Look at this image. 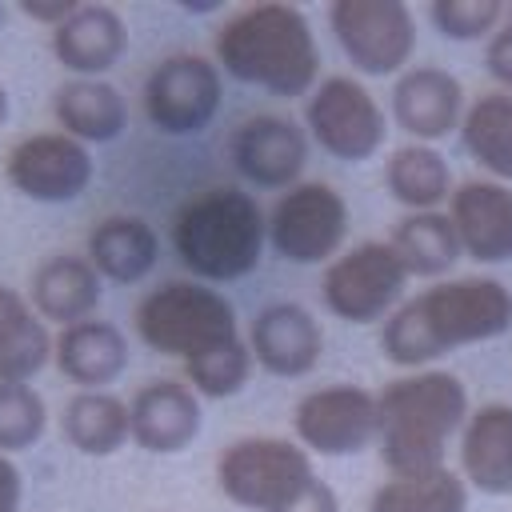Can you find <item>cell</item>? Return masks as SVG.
I'll use <instances>...</instances> for the list:
<instances>
[{
  "label": "cell",
  "mask_w": 512,
  "mask_h": 512,
  "mask_svg": "<svg viewBox=\"0 0 512 512\" xmlns=\"http://www.w3.org/2000/svg\"><path fill=\"white\" fill-rule=\"evenodd\" d=\"M448 220L456 228L460 252L476 264L512 260V188L500 180H464L448 196Z\"/></svg>",
  "instance_id": "cell-16"
},
{
  "label": "cell",
  "mask_w": 512,
  "mask_h": 512,
  "mask_svg": "<svg viewBox=\"0 0 512 512\" xmlns=\"http://www.w3.org/2000/svg\"><path fill=\"white\" fill-rule=\"evenodd\" d=\"M200 396L184 380H148L128 400V428L136 448L176 456L200 436Z\"/></svg>",
  "instance_id": "cell-17"
},
{
  "label": "cell",
  "mask_w": 512,
  "mask_h": 512,
  "mask_svg": "<svg viewBox=\"0 0 512 512\" xmlns=\"http://www.w3.org/2000/svg\"><path fill=\"white\" fill-rule=\"evenodd\" d=\"M248 352L252 364H260L268 376L296 380L308 376L324 356V328L304 304H268L256 312L248 328Z\"/></svg>",
  "instance_id": "cell-15"
},
{
  "label": "cell",
  "mask_w": 512,
  "mask_h": 512,
  "mask_svg": "<svg viewBox=\"0 0 512 512\" xmlns=\"http://www.w3.org/2000/svg\"><path fill=\"white\" fill-rule=\"evenodd\" d=\"M52 360L64 380L80 384V392H104L128 368V336L112 320H80L56 332Z\"/></svg>",
  "instance_id": "cell-20"
},
{
  "label": "cell",
  "mask_w": 512,
  "mask_h": 512,
  "mask_svg": "<svg viewBox=\"0 0 512 512\" xmlns=\"http://www.w3.org/2000/svg\"><path fill=\"white\" fill-rule=\"evenodd\" d=\"M460 140L488 180L512 188V92H484L472 100L460 120Z\"/></svg>",
  "instance_id": "cell-28"
},
{
  "label": "cell",
  "mask_w": 512,
  "mask_h": 512,
  "mask_svg": "<svg viewBox=\"0 0 512 512\" xmlns=\"http://www.w3.org/2000/svg\"><path fill=\"white\" fill-rule=\"evenodd\" d=\"M460 476L484 496H512V404H480L460 428Z\"/></svg>",
  "instance_id": "cell-22"
},
{
  "label": "cell",
  "mask_w": 512,
  "mask_h": 512,
  "mask_svg": "<svg viewBox=\"0 0 512 512\" xmlns=\"http://www.w3.org/2000/svg\"><path fill=\"white\" fill-rule=\"evenodd\" d=\"M136 336L180 364H196L204 356H216L224 348L244 344L232 300L200 280H164L160 288L144 292V300L132 312Z\"/></svg>",
  "instance_id": "cell-5"
},
{
  "label": "cell",
  "mask_w": 512,
  "mask_h": 512,
  "mask_svg": "<svg viewBox=\"0 0 512 512\" xmlns=\"http://www.w3.org/2000/svg\"><path fill=\"white\" fill-rule=\"evenodd\" d=\"M468 420V388L444 368H420L376 392V444L388 476L444 468L448 440Z\"/></svg>",
  "instance_id": "cell-3"
},
{
  "label": "cell",
  "mask_w": 512,
  "mask_h": 512,
  "mask_svg": "<svg viewBox=\"0 0 512 512\" xmlns=\"http://www.w3.org/2000/svg\"><path fill=\"white\" fill-rule=\"evenodd\" d=\"M504 20H508V24H512V8H508V16H504Z\"/></svg>",
  "instance_id": "cell-39"
},
{
  "label": "cell",
  "mask_w": 512,
  "mask_h": 512,
  "mask_svg": "<svg viewBox=\"0 0 512 512\" xmlns=\"http://www.w3.org/2000/svg\"><path fill=\"white\" fill-rule=\"evenodd\" d=\"M172 248L200 284H232L260 268L268 216L252 192L212 184L192 192L172 216Z\"/></svg>",
  "instance_id": "cell-4"
},
{
  "label": "cell",
  "mask_w": 512,
  "mask_h": 512,
  "mask_svg": "<svg viewBox=\"0 0 512 512\" xmlns=\"http://www.w3.org/2000/svg\"><path fill=\"white\" fill-rule=\"evenodd\" d=\"M48 428V404L32 384H0V456L32 448Z\"/></svg>",
  "instance_id": "cell-31"
},
{
  "label": "cell",
  "mask_w": 512,
  "mask_h": 512,
  "mask_svg": "<svg viewBox=\"0 0 512 512\" xmlns=\"http://www.w3.org/2000/svg\"><path fill=\"white\" fill-rule=\"evenodd\" d=\"M52 360L48 324L28 296L0 284V384H28Z\"/></svg>",
  "instance_id": "cell-25"
},
{
  "label": "cell",
  "mask_w": 512,
  "mask_h": 512,
  "mask_svg": "<svg viewBox=\"0 0 512 512\" xmlns=\"http://www.w3.org/2000/svg\"><path fill=\"white\" fill-rule=\"evenodd\" d=\"M308 136L344 164H364L384 148L388 120L380 100L356 76H324L304 100Z\"/></svg>",
  "instance_id": "cell-9"
},
{
  "label": "cell",
  "mask_w": 512,
  "mask_h": 512,
  "mask_svg": "<svg viewBox=\"0 0 512 512\" xmlns=\"http://www.w3.org/2000/svg\"><path fill=\"white\" fill-rule=\"evenodd\" d=\"M280 512H340V496H336V488L332 484H324L320 476L288 504V508H280Z\"/></svg>",
  "instance_id": "cell-35"
},
{
  "label": "cell",
  "mask_w": 512,
  "mask_h": 512,
  "mask_svg": "<svg viewBox=\"0 0 512 512\" xmlns=\"http://www.w3.org/2000/svg\"><path fill=\"white\" fill-rule=\"evenodd\" d=\"M384 184L408 212H436L452 196V168L432 144H404L388 156Z\"/></svg>",
  "instance_id": "cell-29"
},
{
  "label": "cell",
  "mask_w": 512,
  "mask_h": 512,
  "mask_svg": "<svg viewBox=\"0 0 512 512\" xmlns=\"http://www.w3.org/2000/svg\"><path fill=\"white\" fill-rule=\"evenodd\" d=\"M100 296H104L100 272L88 264V256H76V252L44 256L28 284V304L36 308V316L60 328L92 320L100 308Z\"/></svg>",
  "instance_id": "cell-19"
},
{
  "label": "cell",
  "mask_w": 512,
  "mask_h": 512,
  "mask_svg": "<svg viewBox=\"0 0 512 512\" xmlns=\"http://www.w3.org/2000/svg\"><path fill=\"white\" fill-rule=\"evenodd\" d=\"M388 244L400 256L404 272L408 276H420V280L448 276L456 268V260L464 256L448 212H408V216H400L392 224Z\"/></svg>",
  "instance_id": "cell-26"
},
{
  "label": "cell",
  "mask_w": 512,
  "mask_h": 512,
  "mask_svg": "<svg viewBox=\"0 0 512 512\" xmlns=\"http://www.w3.org/2000/svg\"><path fill=\"white\" fill-rule=\"evenodd\" d=\"M76 8H80V0H20V12L48 28H60Z\"/></svg>",
  "instance_id": "cell-36"
},
{
  "label": "cell",
  "mask_w": 512,
  "mask_h": 512,
  "mask_svg": "<svg viewBox=\"0 0 512 512\" xmlns=\"http://www.w3.org/2000/svg\"><path fill=\"white\" fill-rule=\"evenodd\" d=\"M52 116L64 136L80 144H108L128 124V104L108 80H68L52 96Z\"/></svg>",
  "instance_id": "cell-24"
},
{
  "label": "cell",
  "mask_w": 512,
  "mask_h": 512,
  "mask_svg": "<svg viewBox=\"0 0 512 512\" xmlns=\"http://www.w3.org/2000/svg\"><path fill=\"white\" fill-rule=\"evenodd\" d=\"M292 432L308 456H356L376 444V392L360 384L312 388L292 408Z\"/></svg>",
  "instance_id": "cell-12"
},
{
  "label": "cell",
  "mask_w": 512,
  "mask_h": 512,
  "mask_svg": "<svg viewBox=\"0 0 512 512\" xmlns=\"http://www.w3.org/2000/svg\"><path fill=\"white\" fill-rule=\"evenodd\" d=\"M4 120H8V88L0 84V128H4Z\"/></svg>",
  "instance_id": "cell-38"
},
{
  "label": "cell",
  "mask_w": 512,
  "mask_h": 512,
  "mask_svg": "<svg viewBox=\"0 0 512 512\" xmlns=\"http://www.w3.org/2000/svg\"><path fill=\"white\" fill-rule=\"evenodd\" d=\"M20 496H24L20 468L8 456H0V512H20Z\"/></svg>",
  "instance_id": "cell-37"
},
{
  "label": "cell",
  "mask_w": 512,
  "mask_h": 512,
  "mask_svg": "<svg viewBox=\"0 0 512 512\" xmlns=\"http://www.w3.org/2000/svg\"><path fill=\"white\" fill-rule=\"evenodd\" d=\"M224 96V76L216 60L196 56V52H172L164 56L140 88V104L148 124L160 136H196L204 132Z\"/></svg>",
  "instance_id": "cell-10"
},
{
  "label": "cell",
  "mask_w": 512,
  "mask_h": 512,
  "mask_svg": "<svg viewBox=\"0 0 512 512\" xmlns=\"http://www.w3.org/2000/svg\"><path fill=\"white\" fill-rule=\"evenodd\" d=\"M312 480V456L280 436H244L216 456V484L224 500L248 512H280Z\"/></svg>",
  "instance_id": "cell-6"
},
{
  "label": "cell",
  "mask_w": 512,
  "mask_h": 512,
  "mask_svg": "<svg viewBox=\"0 0 512 512\" xmlns=\"http://www.w3.org/2000/svg\"><path fill=\"white\" fill-rule=\"evenodd\" d=\"M60 432L80 456H112L132 440L128 404L112 392H76L64 404Z\"/></svg>",
  "instance_id": "cell-27"
},
{
  "label": "cell",
  "mask_w": 512,
  "mask_h": 512,
  "mask_svg": "<svg viewBox=\"0 0 512 512\" xmlns=\"http://www.w3.org/2000/svg\"><path fill=\"white\" fill-rule=\"evenodd\" d=\"M252 376V352H248V340L236 344V348H224L216 356H204L196 364H184V384L196 392V396H212V400H224V396H236Z\"/></svg>",
  "instance_id": "cell-32"
},
{
  "label": "cell",
  "mask_w": 512,
  "mask_h": 512,
  "mask_svg": "<svg viewBox=\"0 0 512 512\" xmlns=\"http://www.w3.org/2000/svg\"><path fill=\"white\" fill-rule=\"evenodd\" d=\"M348 236V200L324 180H300L268 212V248L288 264H332Z\"/></svg>",
  "instance_id": "cell-7"
},
{
  "label": "cell",
  "mask_w": 512,
  "mask_h": 512,
  "mask_svg": "<svg viewBox=\"0 0 512 512\" xmlns=\"http://www.w3.org/2000/svg\"><path fill=\"white\" fill-rule=\"evenodd\" d=\"M128 52V24L112 4H80L52 28V56L80 80H100Z\"/></svg>",
  "instance_id": "cell-21"
},
{
  "label": "cell",
  "mask_w": 512,
  "mask_h": 512,
  "mask_svg": "<svg viewBox=\"0 0 512 512\" xmlns=\"http://www.w3.org/2000/svg\"><path fill=\"white\" fill-rule=\"evenodd\" d=\"M484 68L488 76L500 84V92H512V24L504 20V28H496L484 44Z\"/></svg>",
  "instance_id": "cell-34"
},
{
  "label": "cell",
  "mask_w": 512,
  "mask_h": 512,
  "mask_svg": "<svg viewBox=\"0 0 512 512\" xmlns=\"http://www.w3.org/2000/svg\"><path fill=\"white\" fill-rule=\"evenodd\" d=\"M368 512H468V484L448 464L420 476H388L372 492Z\"/></svg>",
  "instance_id": "cell-30"
},
{
  "label": "cell",
  "mask_w": 512,
  "mask_h": 512,
  "mask_svg": "<svg viewBox=\"0 0 512 512\" xmlns=\"http://www.w3.org/2000/svg\"><path fill=\"white\" fill-rule=\"evenodd\" d=\"M84 256L100 272V280L140 284L156 268V260H160V236H156V228L144 216L116 212V216H104L88 232Z\"/></svg>",
  "instance_id": "cell-23"
},
{
  "label": "cell",
  "mask_w": 512,
  "mask_h": 512,
  "mask_svg": "<svg viewBox=\"0 0 512 512\" xmlns=\"http://www.w3.org/2000/svg\"><path fill=\"white\" fill-rule=\"evenodd\" d=\"M432 24L448 40H484L496 32V24L508 16L500 0H436L428 8Z\"/></svg>",
  "instance_id": "cell-33"
},
{
  "label": "cell",
  "mask_w": 512,
  "mask_h": 512,
  "mask_svg": "<svg viewBox=\"0 0 512 512\" xmlns=\"http://www.w3.org/2000/svg\"><path fill=\"white\" fill-rule=\"evenodd\" d=\"M512 328V288L496 276L436 280L404 300L380 332V352L400 368H424L456 348L496 340Z\"/></svg>",
  "instance_id": "cell-1"
},
{
  "label": "cell",
  "mask_w": 512,
  "mask_h": 512,
  "mask_svg": "<svg viewBox=\"0 0 512 512\" xmlns=\"http://www.w3.org/2000/svg\"><path fill=\"white\" fill-rule=\"evenodd\" d=\"M228 160L240 180L288 192L292 184H300V172L308 164V132L276 112L244 116L228 136Z\"/></svg>",
  "instance_id": "cell-14"
},
{
  "label": "cell",
  "mask_w": 512,
  "mask_h": 512,
  "mask_svg": "<svg viewBox=\"0 0 512 512\" xmlns=\"http://www.w3.org/2000/svg\"><path fill=\"white\" fill-rule=\"evenodd\" d=\"M392 116L408 136H416V144L444 140L464 120V88L448 68H404L392 84Z\"/></svg>",
  "instance_id": "cell-18"
},
{
  "label": "cell",
  "mask_w": 512,
  "mask_h": 512,
  "mask_svg": "<svg viewBox=\"0 0 512 512\" xmlns=\"http://www.w3.org/2000/svg\"><path fill=\"white\" fill-rule=\"evenodd\" d=\"M212 60L224 76L272 96H308L320 84V48L296 4H248L212 36Z\"/></svg>",
  "instance_id": "cell-2"
},
{
  "label": "cell",
  "mask_w": 512,
  "mask_h": 512,
  "mask_svg": "<svg viewBox=\"0 0 512 512\" xmlns=\"http://www.w3.org/2000/svg\"><path fill=\"white\" fill-rule=\"evenodd\" d=\"M328 24L360 76H400L416 52V20L404 0H336Z\"/></svg>",
  "instance_id": "cell-11"
},
{
  "label": "cell",
  "mask_w": 512,
  "mask_h": 512,
  "mask_svg": "<svg viewBox=\"0 0 512 512\" xmlns=\"http://www.w3.org/2000/svg\"><path fill=\"white\" fill-rule=\"evenodd\" d=\"M408 272L388 240H364L324 264V308L344 324H376L400 308Z\"/></svg>",
  "instance_id": "cell-8"
},
{
  "label": "cell",
  "mask_w": 512,
  "mask_h": 512,
  "mask_svg": "<svg viewBox=\"0 0 512 512\" xmlns=\"http://www.w3.org/2000/svg\"><path fill=\"white\" fill-rule=\"evenodd\" d=\"M92 172H96V160L88 144L64 136L60 128L20 136L4 156L8 184L36 204H68L84 196L92 184Z\"/></svg>",
  "instance_id": "cell-13"
}]
</instances>
